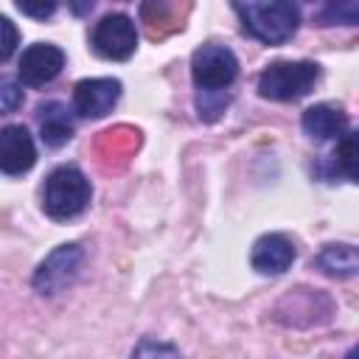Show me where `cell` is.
Listing matches in <instances>:
<instances>
[{
	"label": "cell",
	"mask_w": 359,
	"mask_h": 359,
	"mask_svg": "<svg viewBox=\"0 0 359 359\" xmlns=\"http://www.w3.org/2000/svg\"><path fill=\"white\" fill-rule=\"evenodd\" d=\"M233 8L250 36L264 45H283L300 25L294 0H233Z\"/></svg>",
	"instance_id": "cell-1"
},
{
	"label": "cell",
	"mask_w": 359,
	"mask_h": 359,
	"mask_svg": "<svg viewBox=\"0 0 359 359\" xmlns=\"http://www.w3.org/2000/svg\"><path fill=\"white\" fill-rule=\"evenodd\" d=\"M90 180L76 165H59L48 174L45 191H42V208L50 219H73L79 216L90 202Z\"/></svg>",
	"instance_id": "cell-2"
},
{
	"label": "cell",
	"mask_w": 359,
	"mask_h": 359,
	"mask_svg": "<svg viewBox=\"0 0 359 359\" xmlns=\"http://www.w3.org/2000/svg\"><path fill=\"white\" fill-rule=\"evenodd\" d=\"M320 67L314 62H272L258 76V93L269 101H297L309 95Z\"/></svg>",
	"instance_id": "cell-3"
},
{
	"label": "cell",
	"mask_w": 359,
	"mask_h": 359,
	"mask_svg": "<svg viewBox=\"0 0 359 359\" xmlns=\"http://www.w3.org/2000/svg\"><path fill=\"white\" fill-rule=\"evenodd\" d=\"M191 76H194V84L202 95H216L222 90H227L236 76H238V59L230 48L224 45H216V42H208L202 48L194 50V59H191Z\"/></svg>",
	"instance_id": "cell-4"
},
{
	"label": "cell",
	"mask_w": 359,
	"mask_h": 359,
	"mask_svg": "<svg viewBox=\"0 0 359 359\" xmlns=\"http://www.w3.org/2000/svg\"><path fill=\"white\" fill-rule=\"evenodd\" d=\"M84 258V250L79 244H62L56 247L34 272V289L39 294H56L62 292L79 272Z\"/></svg>",
	"instance_id": "cell-5"
},
{
	"label": "cell",
	"mask_w": 359,
	"mask_h": 359,
	"mask_svg": "<svg viewBox=\"0 0 359 359\" xmlns=\"http://www.w3.org/2000/svg\"><path fill=\"white\" fill-rule=\"evenodd\" d=\"M93 48L104 59H129L137 48V31L135 22L126 14H107L95 31H93Z\"/></svg>",
	"instance_id": "cell-6"
},
{
	"label": "cell",
	"mask_w": 359,
	"mask_h": 359,
	"mask_svg": "<svg viewBox=\"0 0 359 359\" xmlns=\"http://www.w3.org/2000/svg\"><path fill=\"white\" fill-rule=\"evenodd\" d=\"M65 67V53L62 48L56 45H48V42H36L31 48L22 50L20 56V67H17V76L22 84L28 87H42L48 81H53Z\"/></svg>",
	"instance_id": "cell-7"
},
{
	"label": "cell",
	"mask_w": 359,
	"mask_h": 359,
	"mask_svg": "<svg viewBox=\"0 0 359 359\" xmlns=\"http://www.w3.org/2000/svg\"><path fill=\"white\" fill-rule=\"evenodd\" d=\"M121 98L118 79H84L73 90V109L81 118H104Z\"/></svg>",
	"instance_id": "cell-8"
},
{
	"label": "cell",
	"mask_w": 359,
	"mask_h": 359,
	"mask_svg": "<svg viewBox=\"0 0 359 359\" xmlns=\"http://www.w3.org/2000/svg\"><path fill=\"white\" fill-rule=\"evenodd\" d=\"M34 163H36V149H34L28 129L20 123L3 126V132H0V168H3V174H8V177L25 174Z\"/></svg>",
	"instance_id": "cell-9"
},
{
	"label": "cell",
	"mask_w": 359,
	"mask_h": 359,
	"mask_svg": "<svg viewBox=\"0 0 359 359\" xmlns=\"http://www.w3.org/2000/svg\"><path fill=\"white\" fill-rule=\"evenodd\" d=\"M294 261V244L283 233H266L252 244V266L261 275H280Z\"/></svg>",
	"instance_id": "cell-10"
},
{
	"label": "cell",
	"mask_w": 359,
	"mask_h": 359,
	"mask_svg": "<svg viewBox=\"0 0 359 359\" xmlns=\"http://www.w3.org/2000/svg\"><path fill=\"white\" fill-rule=\"evenodd\" d=\"M303 132L314 140H331V137H339L348 126V118L342 109L331 107V104H314L303 112Z\"/></svg>",
	"instance_id": "cell-11"
},
{
	"label": "cell",
	"mask_w": 359,
	"mask_h": 359,
	"mask_svg": "<svg viewBox=\"0 0 359 359\" xmlns=\"http://www.w3.org/2000/svg\"><path fill=\"white\" fill-rule=\"evenodd\" d=\"M39 135H42V143L50 146V149H59L65 146L70 137H73V118H70V109L59 101H48L39 107Z\"/></svg>",
	"instance_id": "cell-12"
},
{
	"label": "cell",
	"mask_w": 359,
	"mask_h": 359,
	"mask_svg": "<svg viewBox=\"0 0 359 359\" xmlns=\"http://www.w3.org/2000/svg\"><path fill=\"white\" fill-rule=\"evenodd\" d=\"M317 266L331 278L359 275V247H353V244H325L317 255Z\"/></svg>",
	"instance_id": "cell-13"
},
{
	"label": "cell",
	"mask_w": 359,
	"mask_h": 359,
	"mask_svg": "<svg viewBox=\"0 0 359 359\" xmlns=\"http://www.w3.org/2000/svg\"><path fill=\"white\" fill-rule=\"evenodd\" d=\"M334 168L342 177L359 182V129L339 135L337 149H334Z\"/></svg>",
	"instance_id": "cell-14"
},
{
	"label": "cell",
	"mask_w": 359,
	"mask_h": 359,
	"mask_svg": "<svg viewBox=\"0 0 359 359\" xmlns=\"http://www.w3.org/2000/svg\"><path fill=\"white\" fill-rule=\"evenodd\" d=\"M323 25H359V0H328L320 11Z\"/></svg>",
	"instance_id": "cell-15"
},
{
	"label": "cell",
	"mask_w": 359,
	"mask_h": 359,
	"mask_svg": "<svg viewBox=\"0 0 359 359\" xmlns=\"http://www.w3.org/2000/svg\"><path fill=\"white\" fill-rule=\"evenodd\" d=\"M17 8L34 20H48L56 11V0H14Z\"/></svg>",
	"instance_id": "cell-16"
},
{
	"label": "cell",
	"mask_w": 359,
	"mask_h": 359,
	"mask_svg": "<svg viewBox=\"0 0 359 359\" xmlns=\"http://www.w3.org/2000/svg\"><path fill=\"white\" fill-rule=\"evenodd\" d=\"M0 28H3V48H0V59L6 62V59H11V53H14V48H17V28H14V22H11L8 17H3V20H0Z\"/></svg>",
	"instance_id": "cell-17"
},
{
	"label": "cell",
	"mask_w": 359,
	"mask_h": 359,
	"mask_svg": "<svg viewBox=\"0 0 359 359\" xmlns=\"http://www.w3.org/2000/svg\"><path fill=\"white\" fill-rule=\"evenodd\" d=\"M0 95H3V112H14V107L22 101V90L14 84V81H3V90H0Z\"/></svg>",
	"instance_id": "cell-18"
},
{
	"label": "cell",
	"mask_w": 359,
	"mask_h": 359,
	"mask_svg": "<svg viewBox=\"0 0 359 359\" xmlns=\"http://www.w3.org/2000/svg\"><path fill=\"white\" fill-rule=\"evenodd\" d=\"M67 3H70V8H73L76 14H84V11H90V8H93V3H95V0H67Z\"/></svg>",
	"instance_id": "cell-19"
},
{
	"label": "cell",
	"mask_w": 359,
	"mask_h": 359,
	"mask_svg": "<svg viewBox=\"0 0 359 359\" xmlns=\"http://www.w3.org/2000/svg\"><path fill=\"white\" fill-rule=\"evenodd\" d=\"M348 356H359V345H356V348H351V351H348Z\"/></svg>",
	"instance_id": "cell-20"
}]
</instances>
